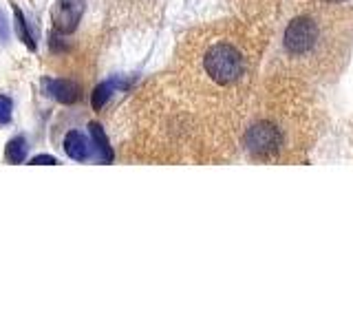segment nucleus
I'll return each mask as SVG.
<instances>
[{
  "mask_svg": "<svg viewBox=\"0 0 353 331\" xmlns=\"http://www.w3.org/2000/svg\"><path fill=\"white\" fill-rule=\"evenodd\" d=\"M128 86V82L126 80H119V77H113V80H106V82H102V84H97L95 86V91H93V95H91V104H93V108L95 110H99L102 108L108 99H110V95H113L117 88H126Z\"/></svg>",
  "mask_w": 353,
  "mask_h": 331,
  "instance_id": "0eeeda50",
  "label": "nucleus"
},
{
  "mask_svg": "<svg viewBox=\"0 0 353 331\" xmlns=\"http://www.w3.org/2000/svg\"><path fill=\"white\" fill-rule=\"evenodd\" d=\"M44 91L49 97H53L55 102L60 104H75L80 102L82 97V88L80 84H75L71 80H58V77H44L42 80Z\"/></svg>",
  "mask_w": 353,
  "mask_h": 331,
  "instance_id": "39448f33",
  "label": "nucleus"
},
{
  "mask_svg": "<svg viewBox=\"0 0 353 331\" xmlns=\"http://www.w3.org/2000/svg\"><path fill=\"white\" fill-rule=\"evenodd\" d=\"M329 3H342V0H329Z\"/></svg>",
  "mask_w": 353,
  "mask_h": 331,
  "instance_id": "4468645a",
  "label": "nucleus"
},
{
  "mask_svg": "<svg viewBox=\"0 0 353 331\" xmlns=\"http://www.w3.org/2000/svg\"><path fill=\"white\" fill-rule=\"evenodd\" d=\"M14 113V102L7 95H0V124H9Z\"/></svg>",
  "mask_w": 353,
  "mask_h": 331,
  "instance_id": "9b49d317",
  "label": "nucleus"
},
{
  "mask_svg": "<svg viewBox=\"0 0 353 331\" xmlns=\"http://www.w3.org/2000/svg\"><path fill=\"white\" fill-rule=\"evenodd\" d=\"M5 157L9 163H22L27 157V139L18 135L14 139H9V143L5 146Z\"/></svg>",
  "mask_w": 353,
  "mask_h": 331,
  "instance_id": "1a4fd4ad",
  "label": "nucleus"
},
{
  "mask_svg": "<svg viewBox=\"0 0 353 331\" xmlns=\"http://www.w3.org/2000/svg\"><path fill=\"white\" fill-rule=\"evenodd\" d=\"M14 16H16V33H18V38L27 44V49L29 51H36V42H33V36H31V31H29V25H27V18L25 14L14 5Z\"/></svg>",
  "mask_w": 353,
  "mask_h": 331,
  "instance_id": "9d476101",
  "label": "nucleus"
},
{
  "mask_svg": "<svg viewBox=\"0 0 353 331\" xmlns=\"http://www.w3.org/2000/svg\"><path fill=\"white\" fill-rule=\"evenodd\" d=\"M318 40V27L312 18H294L285 29V49L292 55H307Z\"/></svg>",
  "mask_w": 353,
  "mask_h": 331,
  "instance_id": "f03ea898",
  "label": "nucleus"
},
{
  "mask_svg": "<svg viewBox=\"0 0 353 331\" xmlns=\"http://www.w3.org/2000/svg\"><path fill=\"white\" fill-rule=\"evenodd\" d=\"M88 130H91V137H93V146L99 154V161L102 163H110L113 161V148H110V143L106 139V132L102 130V126L95 124V121H91L88 124Z\"/></svg>",
  "mask_w": 353,
  "mask_h": 331,
  "instance_id": "6e6552de",
  "label": "nucleus"
},
{
  "mask_svg": "<svg viewBox=\"0 0 353 331\" xmlns=\"http://www.w3.org/2000/svg\"><path fill=\"white\" fill-rule=\"evenodd\" d=\"M86 0H58L53 9V25L60 33H73L84 16Z\"/></svg>",
  "mask_w": 353,
  "mask_h": 331,
  "instance_id": "20e7f679",
  "label": "nucleus"
},
{
  "mask_svg": "<svg viewBox=\"0 0 353 331\" xmlns=\"http://www.w3.org/2000/svg\"><path fill=\"white\" fill-rule=\"evenodd\" d=\"M245 143L252 154H256V157H268V154L276 152V148H279L281 137H279V130H276L272 124L261 121V124L252 126L248 130Z\"/></svg>",
  "mask_w": 353,
  "mask_h": 331,
  "instance_id": "7ed1b4c3",
  "label": "nucleus"
},
{
  "mask_svg": "<svg viewBox=\"0 0 353 331\" xmlns=\"http://www.w3.org/2000/svg\"><path fill=\"white\" fill-rule=\"evenodd\" d=\"M7 36H9V27H7V18H5V14L0 11V40H7Z\"/></svg>",
  "mask_w": 353,
  "mask_h": 331,
  "instance_id": "ddd939ff",
  "label": "nucleus"
},
{
  "mask_svg": "<svg viewBox=\"0 0 353 331\" xmlns=\"http://www.w3.org/2000/svg\"><path fill=\"white\" fill-rule=\"evenodd\" d=\"M64 150L73 161H86L88 154H91V146H88L86 137L82 135L80 130H71L66 132L64 137Z\"/></svg>",
  "mask_w": 353,
  "mask_h": 331,
  "instance_id": "423d86ee",
  "label": "nucleus"
},
{
  "mask_svg": "<svg viewBox=\"0 0 353 331\" xmlns=\"http://www.w3.org/2000/svg\"><path fill=\"white\" fill-rule=\"evenodd\" d=\"M55 166V163H60L55 157H51V154H38V157H33L31 161H29V166Z\"/></svg>",
  "mask_w": 353,
  "mask_h": 331,
  "instance_id": "f8f14e48",
  "label": "nucleus"
},
{
  "mask_svg": "<svg viewBox=\"0 0 353 331\" xmlns=\"http://www.w3.org/2000/svg\"><path fill=\"white\" fill-rule=\"evenodd\" d=\"M205 73L216 84H232L243 73V58L232 44H214L203 58Z\"/></svg>",
  "mask_w": 353,
  "mask_h": 331,
  "instance_id": "f257e3e1",
  "label": "nucleus"
}]
</instances>
